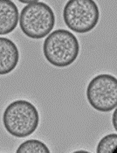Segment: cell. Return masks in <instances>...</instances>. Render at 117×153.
Returning a JSON list of instances; mask_svg holds the SVG:
<instances>
[{"label":"cell","mask_w":117,"mask_h":153,"mask_svg":"<svg viewBox=\"0 0 117 153\" xmlns=\"http://www.w3.org/2000/svg\"><path fill=\"white\" fill-rule=\"evenodd\" d=\"M43 53L54 67L66 68L73 64L80 53V43L73 33L58 29L49 33L43 44Z\"/></svg>","instance_id":"6da1fadb"},{"label":"cell","mask_w":117,"mask_h":153,"mask_svg":"<svg viewBox=\"0 0 117 153\" xmlns=\"http://www.w3.org/2000/svg\"><path fill=\"white\" fill-rule=\"evenodd\" d=\"M3 123L7 132L13 137H26L37 130L39 123V114L32 102L17 100L4 109Z\"/></svg>","instance_id":"7a4b0ae2"},{"label":"cell","mask_w":117,"mask_h":153,"mask_svg":"<svg viewBox=\"0 0 117 153\" xmlns=\"http://www.w3.org/2000/svg\"><path fill=\"white\" fill-rule=\"evenodd\" d=\"M19 25L24 34L28 38L43 39L53 29L55 15L53 9L46 3H32L22 9Z\"/></svg>","instance_id":"3957f363"},{"label":"cell","mask_w":117,"mask_h":153,"mask_svg":"<svg viewBox=\"0 0 117 153\" xmlns=\"http://www.w3.org/2000/svg\"><path fill=\"white\" fill-rule=\"evenodd\" d=\"M66 25L77 33L91 32L100 19V11L94 0H68L63 9Z\"/></svg>","instance_id":"277c9868"},{"label":"cell","mask_w":117,"mask_h":153,"mask_svg":"<svg viewBox=\"0 0 117 153\" xmlns=\"http://www.w3.org/2000/svg\"><path fill=\"white\" fill-rule=\"evenodd\" d=\"M89 104L100 112H110L117 105V80L111 74H102L94 77L87 88Z\"/></svg>","instance_id":"5b68a950"},{"label":"cell","mask_w":117,"mask_h":153,"mask_svg":"<svg viewBox=\"0 0 117 153\" xmlns=\"http://www.w3.org/2000/svg\"><path fill=\"white\" fill-rule=\"evenodd\" d=\"M19 61V50L8 38L0 37V75L8 74L16 68Z\"/></svg>","instance_id":"8992f818"},{"label":"cell","mask_w":117,"mask_h":153,"mask_svg":"<svg viewBox=\"0 0 117 153\" xmlns=\"http://www.w3.org/2000/svg\"><path fill=\"white\" fill-rule=\"evenodd\" d=\"M19 9L12 0H0V35L13 32L19 24Z\"/></svg>","instance_id":"52a82bcc"},{"label":"cell","mask_w":117,"mask_h":153,"mask_svg":"<svg viewBox=\"0 0 117 153\" xmlns=\"http://www.w3.org/2000/svg\"><path fill=\"white\" fill-rule=\"evenodd\" d=\"M18 153H49L50 150L48 149L46 143L40 140L31 139L22 143L18 150Z\"/></svg>","instance_id":"ba28073f"},{"label":"cell","mask_w":117,"mask_h":153,"mask_svg":"<svg viewBox=\"0 0 117 153\" xmlns=\"http://www.w3.org/2000/svg\"><path fill=\"white\" fill-rule=\"evenodd\" d=\"M117 135L116 133L107 134L103 137L97 145L98 153H114L116 152Z\"/></svg>","instance_id":"9c48e42d"},{"label":"cell","mask_w":117,"mask_h":153,"mask_svg":"<svg viewBox=\"0 0 117 153\" xmlns=\"http://www.w3.org/2000/svg\"><path fill=\"white\" fill-rule=\"evenodd\" d=\"M116 113H117V109L116 108H115V111L113 113V118H112V122H113V126H114V129L116 130Z\"/></svg>","instance_id":"30bf717a"},{"label":"cell","mask_w":117,"mask_h":153,"mask_svg":"<svg viewBox=\"0 0 117 153\" xmlns=\"http://www.w3.org/2000/svg\"><path fill=\"white\" fill-rule=\"evenodd\" d=\"M19 1L20 3L22 4H32V3H35V2H38L39 0H18Z\"/></svg>","instance_id":"8fae6325"}]
</instances>
